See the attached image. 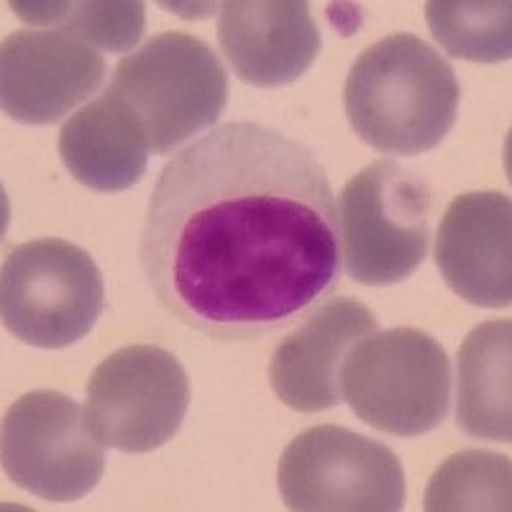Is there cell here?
I'll return each instance as SVG.
<instances>
[{"label":"cell","instance_id":"14","mask_svg":"<svg viewBox=\"0 0 512 512\" xmlns=\"http://www.w3.org/2000/svg\"><path fill=\"white\" fill-rule=\"evenodd\" d=\"M149 139L131 105L105 90L59 131V157L80 185L95 192H123L139 185L149 164Z\"/></svg>","mask_w":512,"mask_h":512},{"label":"cell","instance_id":"4","mask_svg":"<svg viewBox=\"0 0 512 512\" xmlns=\"http://www.w3.org/2000/svg\"><path fill=\"white\" fill-rule=\"evenodd\" d=\"M341 392L374 431L418 438L446 420L451 361L436 338L418 328L374 331L346 356Z\"/></svg>","mask_w":512,"mask_h":512},{"label":"cell","instance_id":"13","mask_svg":"<svg viewBox=\"0 0 512 512\" xmlns=\"http://www.w3.org/2000/svg\"><path fill=\"white\" fill-rule=\"evenodd\" d=\"M218 44L241 82L274 90L313 67L320 31L303 0H228L218 18Z\"/></svg>","mask_w":512,"mask_h":512},{"label":"cell","instance_id":"10","mask_svg":"<svg viewBox=\"0 0 512 512\" xmlns=\"http://www.w3.org/2000/svg\"><path fill=\"white\" fill-rule=\"evenodd\" d=\"M108 72L103 54L64 31H16L0 49V105L24 126H52L93 98Z\"/></svg>","mask_w":512,"mask_h":512},{"label":"cell","instance_id":"15","mask_svg":"<svg viewBox=\"0 0 512 512\" xmlns=\"http://www.w3.org/2000/svg\"><path fill=\"white\" fill-rule=\"evenodd\" d=\"M512 323H479L459 349L456 423L482 441H512Z\"/></svg>","mask_w":512,"mask_h":512},{"label":"cell","instance_id":"16","mask_svg":"<svg viewBox=\"0 0 512 512\" xmlns=\"http://www.w3.org/2000/svg\"><path fill=\"white\" fill-rule=\"evenodd\" d=\"M425 21L448 57L500 64L512 57V6L507 0H431Z\"/></svg>","mask_w":512,"mask_h":512},{"label":"cell","instance_id":"9","mask_svg":"<svg viewBox=\"0 0 512 512\" xmlns=\"http://www.w3.org/2000/svg\"><path fill=\"white\" fill-rule=\"evenodd\" d=\"M190 408V379L175 354L159 346H123L88 379L90 428L123 454H152L180 431Z\"/></svg>","mask_w":512,"mask_h":512},{"label":"cell","instance_id":"18","mask_svg":"<svg viewBox=\"0 0 512 512\" xmlns=\"http://www.w3.org/2000/svg\"><path fill=\"white\" fill-rule=\"evenodd\" d=\"M512 466L507 456L469 448L443 461L425 489L428 512L510 510Z\"/></svg>","mask_w":512,"mask_h":512},{"label":"cell","instance_id":"8","mask_svg":"<svg viewBox=\"0 0 512 512\" xmlns=\"http://www.w3.org/2000/svg\"><path fill=\"white\" fill-rule=\"evenodd\" d=\"M0 461L16 487L49 502H75L98 487L105 446L72 397L36 390L8 408L0 428Z\"/></svg>","mask_w":512,"mask_h":512},{"label":"cell","instance_id":"3","mask_svg":"<svg viewBox=\"0 0 512 512\" xmlns=\"http://www.w3.org/2000/svg\"><path fill=\"white\" fill-rule=\"evenodd\" d=\"M111 90L139 116L152 154L164 157L216 126L228 103V72L203 39L164 31L118 62Z\"/></svg>","mask_w":512,"mask_h":512},{"label":"cell","instance_id":"5","mask_svg":"<svg viewBox=\"0 0 512 512\" xmlns=\"http://www.w3.org/2000/svg\"><path fill=\"white\" fill-rule=\"evenodd\" d=\"M338 226L351 280L369 287L400 285L428 256L431 187L392 159H379L346 182Z\"/></svg>","mask_w":512,"mask_h":512},{"label":"cell","instance_id":"2","mask_svg":"<svg viewBox=\"0 0 512 512\" xmlns=\"http://www.w3.org/2000/svg\"><path fill=\"white\" fill-rule=\"evenodd\" d=\"M459 80L441 52L413 34H392L351 64L344 108L351 128L379 154L418 157L448 136Z\"/></svg>","mask_w":512,"mask_h":512},{"label":"cell","instance_id":"17","mask_svg":"<svg viewBox=\"0 0 512 512\" xmlns=\"http://www.w3.org/2000/svg\"><path fill=\"white\" fill-rule=\"evenodd\" d=\"M11 11L26 24L57 26V31L105 52H128L139 44L146 29V6L134 0H82V3H21Z\"/></svg>","mask_w":512,"mask_h":512},{"label":"cell","instance_id":"11","mask_svg":"<svg viewBox=\"0 0 512 512\" xmlns=\"http://www.w3.org/2000/svg\"><path fill=\"white\" fill-rule=\"evenodd\" d=\"M377 331V318L354 297H328L274 349L269 384L297 413H323L344 402L341 369L359 341Z\"/></svg>","mask_w":512,"mask_h":512},{"label":"cell","instance_id":"1","mask_svg":"<svg viewBox=\"0 0 512 512\" xmlns=\"http://www.w3.org/2000/svg\"><path fill=\"white\" fill-rule=\"evenodd\" d=\"M341 259L318 154L254 121L221 123L164 164L139 241L159 305L218 344L295 326L336 290Z\"/></svg>","mask_w":512,"mask_h":512},{"label":"cell","instance_id":"7","mask_svg":"<svg viewBox=\"0 0 512 512\" xmlns=\"http://www.w3.org/2000/svg\"><path fill=\"white\" fill-rule=\"evenodd\" d=\"M282 502L295 512H397L405 472L392 448L341 428L315 425L287 443L277 469Z\"/></svg>","mask_w":512,"mask_h":512},{"label":"cell","instance_id":"6","mask_svg":"<svg viewBox=\"0 0 512 512\" xmlns=\"http://www.w3.org/2000/svg\"><path fill=\"white\" fill-rule=\"evenodd\" d=\"M105 308L98 264L64 239H36L8 251L0 269V318L34 349H67L88 336Z\"/></svg>","mask_w":512,"mask_h":512},{"label":"cell","instance_id":"12","mask_svg":"<svg viewBox=\"0 0 512 512\" xmlns=\"http://www.w3.org/2000/svg\"><path fill=\"white\" fill-rule=\"evenodd\" d=\"M512 200L507 192H466L438 226L436 267L451 292L477 308L512 303Z\"/></svg>","mask_w":512,"mask_h":512}]
</instances>
